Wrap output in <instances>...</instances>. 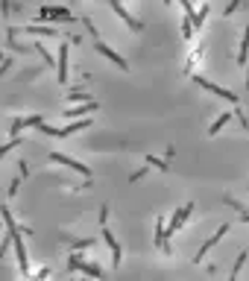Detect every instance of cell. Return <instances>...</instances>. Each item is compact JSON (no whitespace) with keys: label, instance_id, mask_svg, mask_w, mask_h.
<instances>
[{"label":"cell","instance_id":"5b68a950","mask_svg":"<svg viewBox=\"0 0 249 281\" xmlns=\"http://www.w3.org/2000/svg\"><path fill=\"white\" fill-rule=\"evenodd\" d=\"M41 123H47L41 115H30V117H18L12 126H9V138H21V129H30V126H41Z\"/></svg>","mask_w":249,"mask_h":281},{"label":"cell","instance_id":"7c38bea8","mask_svg":"<svg viewBox=\"0 0 249 281\" xmlns=\"http://www.w3.org/2000/svg\"><path fill=\"white\" fill-rule=\"evenodd\" d=\"M91 126V117H85V120H73V123H68V126L62 129V138H71V135H76V132H82V129Z\"/></svg>","mask_w":249,"mask_h":281},{"label":"cell","instance_id":"52a82bcc","mask_svg":"<svg viewBox=\"0 0 249 281\" xmlns=\"http://www.w3.org/2000/svg\"><path fill=\"white\" fill-rule=\"evenodd\" d=\"M190 211H193V202H188V205H182V208H176V214L170 217V226H167V240H170V234H176L179 229H182V222L190 217Z\"/></svg>","mask_w":249,"mask_h":281},{"label":"cell","instance_id":"9a60e30c","mask_svg":"<svg viewBox=\"0 0 249 281\" xmlns=\"http://www.w3.org/2000/svg\"><path fill=\"white\" fill-rule=\"evenodd\" d=\"M24 33L38 35V38H53V35H59V30L56 26H24Z\"/></svg>","mask_w":249,"mask_h":281},{"label":"cell","instance_id":"d6986e66","mask_svg":"<svg viewBox=\"0 0 249 281\" xmlns=\"http://www.w3.org/2000/svg\"><path fill=\"white\" fill-rule=\"evenodd\" d=\"M243 264H246V252H240V255L235 258V267H232V272H229V281H237V275H240Z\"/></svg>","mask_w":249,"mask_h":281},{"label":"cell","instance_id":"e575fe53","mask_svg":"<svg viewBox=\"0 0 249 281\" xmlns=\"http://www.w3.org/2000/svg\"><path fill=\"white\" fill-rule=\"evenodd\" d=\"M246 88H249V62H246Z\"/></svg>","mask_w":249,"mask_h":281},{"label":"cell","instance_id":"277c9868","mask_svg":"<svg viewBox=\"0 0 249 281\" xmlns=\"http://www.w3.org/2000/svg\"><path fill=\"white\" fill-rule=\"evenodd\" d=\"M112 9H115V15H118L120 21H123L126 26H129L132 33H141V30H144V23L138 21V18H135V15H132V12L126 9V6H123V3H118V0H112Z\"/></svg>","mask_w":249,"mask_h":281},{"label":"cell","instance_id":"4316f807","mask_svg":"<svg viewBox=\"0 0 249 281\" xmlns=\"http://www.w3.org/2000/svg\"><path fill=\"white\" fill-rule=\"evenodd\" d=\"M36 50H38V53H41V59H44V62H47V65H53V56H50V53H47V47L36 44Z\"/></svg>","mask_w":249,"mask_h":281},{"label":"cell","instance_id":"1f68e13d","mask_svg":"<svg viewBox=\"0 0 249 281\" xmlns=\"http://www.w3.org/2000/svg\"><path fill=\"white\" fill-rule=\"evenodd\" d=\"M18 185H21V179H12V185H9V196H15V193H18Z\"/></svg>","mask_w":249,"mask_h":281},{"label":"cell","instance_id":"f546056e","mask_svg":"<svg viewBox=\"0 0 249 281\" xmlns=\"http://www.w3.org/2000/svg\"><path fill=\"white\" fill-rule=\"evenodd\" d=\"M9 68H12V56H6V59H3V65H0V73H6Z\"/></svg>","mask_w":249,"mask_h":281},{"label":"cell","instance_id":"8992f818","mask_svg":"<svg viewBox=\"0 0 249 281\" xmlns=\"http://www.w3.org/2000/svg\"><path fill=\"white\" fill-rule=\"evenodd\" d=\"M193 82L200 85V88H205V91L217 94V97H223V100H229L232 105H237V94L235 91H226V88H220V85H214V82H208L205 76H193Z\"/></svg>","mask_w":249,"mask_h":281},{"label":"cell","instance_id":"ac0fdd59","mask_svg":"<svg viewBox=\"0 0 249 281\" xmlns=\"http://www.w3.org/2000/svg\"><path fill=\"white\" fill-rule=\"evenodd\" d=\"M208 12H211V6H208V3H205V6H200V9H197V15L190 18V23H193V30H200L202 23H205V18H208Z\"/></svg>","mask_w":249,"mask_h":281},{"label":"cell","instance_id":"3957f363","mask_svg":"<svg viewBox=\"0 0 249 281\" xmlns=\"http://www.w3.org/2000/svg\"><path fill=\"white\" fill-rule=\"evenodd\" d=\"M50 161L65 164V167H71V170H76L79 176H85V179H91V167H88V164H79L76 158H71V155H65V152H50Z\"/></svg>","mask_w":249,"mask_h":281},{"label":"cell","instance_id":"836d02e7","mask_svg":"<svg viewBox=\"0 0 249 281\" xmlns=\"http://www.w3.org/2000/svg\"><path fill=\"white\" fill-rule=\"evenodd\" d=\"M21 164V179H26V176H30V167H26V161H18Z\"/></svg>","mask_w":249,"mask_h":281},{"label":"cell","instance_id":"484cf974","mask_svg":"<svg viewBox=\"0 0 249 281\" xmlns=\"http://www.w3.org/2000/svg\"><path fill=\"white\" fill-rule=\"evenodd\" d=\"M50 275H53V272H50V267H41V269H38V272H36V275H33L30 281H44V278H50Z\"/></svg>","mask_w":249,"mask_h":281},{"label":"cell","instance_id":"5bb4252c","mask_svg":"<svg viewBox=\"0 0 249 281\" xmlns=\"http://www.w3.org/2000/svg\"><path fill=\"white\" fill-rule=\"evenodd\" d=\"M249 62V26L243 30V38H240V47H237V65H246Z\"/></svg>","mask_w":249,"mask_h":281},{"label":"cell","instance_id":"44dd1931","mask_svg":"<svg viewBox=\"0 0 249 281\" xmlns=\"http://www.w3.org/2000/svg\"><path fill=\"white\" fill-rule=\"evenodd\" d=\"M88 246H94V237H82V240H71V249L73 252H82Z\"/></svg>","mask_w":249,"mask_h":281},{"label":"cell","instance_id":"4dcf8cb0","mask_svg":"<svg viewBox=\"0 0 249 281\" xmlns=\"http://www.w3.org/2000/svg\"><path fill=\"white\" fill-rule=\"evenodd\" d=\"M237 9H240V3H237V0H232V3L226 6V15H232V12H237Z\"/></svg>","mask_w":249,"mask_h":281},{"label":"cell","instance_id":"603a6c76","mask_svg":"<svg viewBox=\"0 0 249 281\" xmlns=\"http://www.w3.org/2000/svg\"><path fill=\"white\" fill-rule=\"evenodd\" d=\"M41 132H44V135H50V138H62V129H56V126H50V123H41Z\"/></svg>","mask_w":249,"mask_h":281},{"label":"cell","instance_id":"30bf717a","mask_svg":"<svg viewBox=\"0 0 249 281\" xmlns=\"http://www.w3.org/2000/svg\"><path fill=\"white\" fill-rule=\"evenodd\" d=\"M56 70H59V73H56V76H59V82L65 85V82H68V44L59 47V56H56Z\"/></svg>","mask_w":249,"mask_h":281},{"label":"cell","instance_id":"d6a6232c","mask_svg":"<svg viewBox=\"0 0 249 281\" xmlns=\"http://www.w3.org/2000/svg\"><path fill=\"white\" fill-rule=\"evenodd\" d=\"M106 220H108V208H106V205H103V208H100V222L106 226Z\"/></svg>","mask_w":249,"mask_h":281},{"label":"cell","instance_id":"f1b7e54d","mask_svg":"<svg viewBox=\"0 0 249 281\" xmlns=\"http://www.w3.org/2000/svg\"><path fill=\"white\" fill-rule=\"evenodd\" d=\"M147 170H150V164H147V167H141L138 173H132V176H129V182H138V179H144V176H147Z\"/></svg>","mask_w":249,"mask_h":281},{"label":"cell","instance_id":"83f0119b","mask_svg":"<svg viewBox=\"0 0 249 281\" xmlns=\"http://www.w3.org/2000/svg\"><path fill=\"white\" fill-rule=\"evenodd\" d=\"M182 12H185V15H188V18H193V15H197V9H193V6H190L188 0H182Z\"/></svg>","mask_w":249,"mask_h":281},{"label":"cell","instance_id":"d590c367","mask_svg":"<svg viewBox=\"0 0 249 281\" xmlns=\"http://www.w3.org/2000/svg\"><path fill=\"white\" fill-rule=\"evenodd\" d=\"M85 281H91V278H85Z\"/></svg>","mask_w":249,"mask_h":281},{"label":"cell","instance_id":"4fadbf2b","mask_svg":"<svg viewBox=\"0 0 249 281\" xmlns=\"http://www.w3.org/2000/svg\"><path fill=\"white\" fill-rule=\"evenodd\" d=\"M97 111V100L94 103H82V105H73V108H65V117H82V115H91Z\"/></svg>","mask_w":249,"mask_h":281},{"label":"cell","instance_id":"7a4b0ae2","mask_svg":"<svg viewBox=\"0 0 249 281\" xmlns=\"http://www.w3.org/2000/svg\"><path fill=\"white\" fill-rule=\"evenodd\" d=\"M38 18H41V21H59V23L76 21L71 15V9H65V6H41V9H38Z\"/></svg>","mask_w":249,"mask_h":281},{"label":"cell","instance_id":"7402d4cb","mask_svg":"<svg viewBox=\"0 0 249 281\" xmlns=\"http://www.w3.org/2000/svg\"><path fill=\"white\" fill-rule=\"evenodd\" d=\"M68 100H71V103H94V100H91V94H82V91H73V94H68Z\"/></svg>","mask_w":249,"mask_h":281},{"label":"cell","instance_id":"ba28073f","mask_svg":"<svg viewBox=\"0 0 249 281\" xmlns=\"http://www.w3.org/2000/svg\"><path fill=\"white\" fill-rule=\"evenodd\" d=\"M229 232V222H223V226H220V229H217V232L211 234V237H208V240H205V243L200 246V252H197V258H193V261H197V264H200L202 258L208 255V249H214V246L220 243V240H223V234Z\"/></svg>","mask_w":249,"mask_h":281},{"label":"cell","instance_id":"cb8c5ba5","mask_svg":"<svg viewBox=\"0 0 249 281\" xmlns=\"http://www.w3.org/2000/svg\"><path fill=\"white\" fill-rule=\"evenodd\" d=\"M18 144H21V138H9L6 144H3V150H0V155H9V152H12L15 147H18Z\"/></svg>","mask_w":249,"mask_h":281},{"label":"cell","instance_id":"9c48e42d","mask_svg":"<svg viewBox=\"0 0 249 281\" xmlns=\"http://www.w3.org/2000/svg\"><path fill=\"white\" fill-rule=\"evenodd\" d=\"M94 50L100 53V56H106L108 62H115V65H118L120 70H129V62H126V59L120 56V53H115V50H112L108 44H103V41H94Z\"/></svg>","mask_w":249,"mask_h":281},{"label":"cell","instance_id":"2e32d148","mask_svg":"<svg viewBox=\"0 0 249 281\" xmlns=\"http://www.w3.org/2000/svg\"><path fill=\"white\" fill-rule=\"evenodd\" d=\"M202 47H205V44H197L193 50H190L188 62H185V73H193V68L200 65V59H202Z\"/></svg>","mask_w":249,"mask_h":281},{"label":"cell","instance_id":"d4e9b609","mask_svg":"<svg viewBox=\"0 0 249 281\" xmlns=\"http://www.w3.org/2000/svg\"><path fill=\"white\" fill-rule=\"evenodd\" d=\"M147 164H150V167H155V170H167V164L161 161L158 155H147Z\"/></svg>","mask_w":249,"mask_h":281},{"label":"cell","instance_id":"e0dca14e","mask_svg":"<svg viewBox=\"0 0 249 281\" xmlns=\"http://www.w3.org/2000/svg\"><path fill=\"white\" fill-rule=\"evenodd\" d=\"M232 111H223V115H217V120H214L211 126H208V135H220V129L226 126V123H229V120H232Z\"/></svg>","mask_w":249,"mask_h":281},{"label":"cell","instance_id":"8fae6325","mask_svg":"<svg viewBox=\"0 0 249 281\" xmlns=\"http://www.w3.org/2000/svg\"><path fill=\"white\" fill-rule=\"evenodd\" d=\"M100 234H103V240H106V246L112 249V261H115V267H120V255H123V252H120V243L115 240V234L108 232L106 226H103V232H100Z\"/></svg>","mask_w":249,"mask_h":281},{"label":"cell","instance_id":"ffe728a7","mask_svg":"<svg viewBox=\"0 0 249 281\" xmlns=\"http://www.w3.org/2000/svg\"><path fill=\"white\" fill-rule=\"evenodd\" d=\"M182 38H185V41H190V38H193V23H190L188 15L182 18Z\"/></svg>","mask_w":249,"mask_h":281},{"label":"cell","instance_id":"6da1fadb","mask_svg":"<svg viewBox=\"0 0 249 281\" xmlns=\"http://www.w3.org/2000/svg\"><path fill=\"white\" fill-rule=\"evenodd\" d=\"M68 269L82 272L85 278H103V269L97 267V264H88V261L82 258V252H71V258H68Z\"/></svg>","mask_w":249,"mask_h":281}]
</instances>
